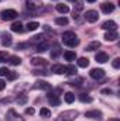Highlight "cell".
<instances>
[{"mask_svg": "<svg viewBox=\"0 0 120 121\" xmlns=\"http://www.w3.org/2000/svg\"><path fill=\"white\" fill-rule=\"evenodd\" d=\"M17 16H18L17 11H16V10H11V9H9V10H3V11L0 13V18L4 20V21H11V20H14Z\"/></svg>", "mask_w": 120, "mask_h": 121, "instance_id": "6da1fadb", "label": "cell"}, {"mask_svg": "<svg viewBox=\"0 0 120 121\" xmlns=\"http://www.w3.org/2000/svg\"><path fill=\"white\" fill-rule=\"evenodd\" d=\"M76 111H74V110H69V111H64V113H61L60 114V118L58 121H72L75 117H76Z\"/></svg>", "mask_w": 120, "mask_h": 121, "instance_id": "7a4b0ae2", "label": "cell"}, {"mask_svg": "<svg viewBox=\"0 0 120 121\" xmlns=\"http://www.w3.org/2000/svg\"><path fill=\"white\" fill-rule=\"evenodd\" d=\"M85 18H86V21H89V23H96V21L99 20V13H97L96 10H88V11L85 13Z\"/></svg>", "mask_w": 120, "mask_h": 121, "instance_id": "3957f363", "label": "cell"}, {"mask_svg": "<svg viewBox=\"0 0 120 121\" xmlns=\"http://www.w3.org/2000/svg\"><path fill=\"white\" fill-rule=\"evenodd\" d=\"M89 75H90V78L92 79H96V80H99V79H103L105 78V70L103 69H92L89 72Z\"/></svg>", "mask_w": 120, "mask_h": 121, "instance_id": "277c9868", "label": "cell"}, {"mask_svg": "<svg viewBox=\"0 0 120 121\" xmlns=\"http://www.w3.org/2000/svg\"><path fill=\"white\" fill-rule=\"evenodd\" d=\"M102 28H103V30H109V31H116L117 24H116L113 20H109V21H105V23L102 24Z\"/></svg>", "mask_w": 120, "mask_h": 121, "instance_id": "5b68a950", "label": "cell"}, {"mask_svg": "<svg viewBox=\"0 0 120 121\" xmlns=\"http://www.w3.org/2000/svg\"><path fill=\"white\" fill-rule=\"evenodd\" d=\"M35 83H37V85H35L34 87H37V89H41V90H51V85H50L48 82H45V80H37Z\"/></svg>", "mask_w": 120, "mask_h": 121, "instance_id": "8992f818", "label": "cell"}, {"mask_svg": "<svg viewBox=\"0 0 120 121\" xmlns=\"http://www.w3.org/2000/svg\"><path fill=\"white\" fill-rule=\"evenodd\" d=\"M100 9H102V11L103 13H106V14H109V13H112L113 10H115V4L113 3H103V4H100Z\"/></svg>", "mask_w": 120, "mask_h": 121, "instance_id": "52a82bcc", "label": "cell"}, {"mask_svg": "<svg viewBox=\"0 0 120 121\" xmlns=\"http://www.w3.org/2000/svg\"><path fill=\"white\" fill-rule=\"evenodd\" d=\"M106 41H109V42H113V41H116L117 38H119V35H117V32L116 31H109V32H106L105 34V37H103Z\"/></svg>", "mask_w": 120, "mask_h": 121, "instance_id": "ba28073f", "label": "cell"}, {"mask_svg": "<svg viewBox=\"0 0 120 121\" xmlns=\"http://www.w3.org/2000/svg\"><path fill=\"white\" fill-rule=\"evenodd\" d=\"M47 99H48V101L52 104V106H60V99H58V96L57 94H54V93H48L47 94Z\"/></svg>", "mask_w": 120, "mask_h": 121, "instance_id": "9c48e42d", "label": "cell"}, {"mask_svg": "<svg viewBox=\"0 0 120 121\" xmlns=\"http://www.w3.org/2000/svg\"><path fill=\"white\" fill-rule=\"evenodd\" d=\"M95 59L97 60V62H100V63H105V62L109 60V55L105 54V52H97L96 56H95Z\"/></svg>", "mask_w": 120, "mask_h": 121, "instance_id": "30bf717a", "label": "cell"}, {"mask_svg": "<svg viewBox=\"0 0 120 121\" xmlns=\"http://www.w3.org/2000/svg\"><path fill=\"white\" fill-rule=\"evenodd\" d=\"M64 44H65L66 47H76V45L79 44V38H78V37H74V38L65 39V41H64Z\"/></svg>", "mask_w": 120, "mask_h": 121, "instance_id": "8fae6325", "label": "cell"}, {"mask_svg": "<svg viewBox=\"0 0 120 121\" xmlns=\"http://www.w3.org/2000/svg\"><path fill=\"white\" fill-rule=\"evenodd\" d=\"M51 72H54L57 75H62V73H65V66L64 65H52Z\"/></svg>", "mask_w": 120, "mask_h": 121, "instance_id": "7c38bea8", "label": "cell"}, {"mask_svg": "<svg viewBox=\"0 0 120 121\" xmlns=\"http://www.w3.org/2000/svg\"><path fill=\"white\" fill-rule=\"evenodd\" d=\"M11 31H13V32H23V31H24V28H23V24H21L20 21L13 23V24H11Z\"/></svg>", "mask_w": 120, "mask_h": 121, "instance_id": "4fadbf2b", "label": "cell"}, {"mask_svg": "<svg viewBox=\"0 0 120 121\" xmlns=\"http://www.w3.org/2000/svg\"><path fill=\"white\" fill-rule=\"evenodd\" d=\"M100 116H102V113L97 111V110H92V111H86L85 113V117H88V118H99Z\"/></svg>", "mask_w": 120, "mask_h": 121, "instance_id": "5bb4252c", "label": "cell"}, {"mask_svg": "<svg viewBox=\"0 0 120 121\" xmlns=\"http://www.w3.org/2000/svg\"><path fill=\"white\" fill-rule=\"evenodd\" d=\"M64 58L66 60H69V62H72V60L76 59V54H75L74 51H65V52H64Z\"/></svg>", "mask_w": 120, "mask_h": 121, "instance_id": "9a60e30c", "label": "cell"}, {"mask_svg": "<svg viewBox=\"0 0 120 121\" xmlns=\"http://www.w3.org/2000/svg\"><path fill=\"white\" fill-rule=\"evenodd\" d=\"M57 10H58V13H61V14H66L69 11V7L66 4H64V3H60V4H57Z\"/></svg>", "mask_w": 120, "mask_h": 121, "instance_id": "2e32d148", "label": "cell"}, {"mask_svg": "<svg viewBox=\"0 0 120 121\" xmlns=\"http://www.w3.org/2000/svg\"><path fill=\"white\" fill-rule=\"evenodd\" d=\"M1 44H3V47H10L11 45V35L4 34L3 35V39H1Z\"/></svg>", "mask_w": 120, "mask_h": 121, "instance_id": "e0dca14e", "label": "cell"}, {"mask_svg": "<svg viewBox=\"0 0 120 121\" xmlns=\"http://www.w3.org/2000/svg\"><path fill=\"white\" fill-rule=\"evenodd\" d=\"M31 63H32L34 66H38V65H42V66H44V65L47 63V60L44 59V58H37V56H35V58L31 59Z\"/></svg>", "mask_w": 120, "mask_h": 121, "instance_id": "ac0fdd59", "label": "cell"}, {"mask_svg": "<svg viewBox=\"0 0 120 121\" xmlns=\"http://www.w3.org/2000/svg\"><path fill=\"white\" fill-rule=\"evenodd\" d=\"M97 48H100V42L99 41H93L86 47V51H96Z\"/></svg>", "mask_w": 120, "mask_h": 121, "instance_id": "d6986e66", "label": "cell"}, {"mask_svg": "<svg viewBox=\"0 0 120 121\" xmlns=\"http://www.w3.org/2000/svg\"><path fill=\"white\" fill-rule=\"evenodd\" d=\"M78 66L79 68H88L89 66V59L88 58H79L78 59Z\"/></svg>", "mask_w": 120, "mask_h": 121, "instance_id": "ffe728a7", "label": "cell"}, {"mask_svg": "<svg viewBox=\"0 0 120 121\" xmlns=\"http://www.w3.org/2000/svg\"><path fill=\"white\" fill-rule=\"evenodd\" d=\"M74 100H75V94H74L72 91H68V93H65V101H66L68 104L74 103Z\"/></svg>", "mask_w": 120, "mask_h": 121, "instance_id": "44dd1931", "label": "cell"}, {"mask_svg": "<svg viewBox=\"0 0 120 121\" xmlns=\"http://www.w3.org/2000/svg\"><path fill=\"white\" fill-rule=\"evenodd\" d=\"M38 27H40V24H38L37 21H30V23L27 24V30L28 31H35Z\"/></svg>", "mask_w": 120, "mask_h": 121, "instance_id": "7402d4cb", "label": "cell"}, {"mask_svg": "<svg viewBox=\"0 0 120 121\" xmlns=\"http://www.w3.org/2000/svg\"><path fill=\"white\" fill-rule=\"evenodd\" d=\"M74 37H76V34H75L74 31H66V32H64V34H62V41L69 39V38H74Z\"/></svg>", "mask_w": 120, "mask_h": 121, "instance_id": "603a6c76", "label": "cell"}, {"mask_svg": "<svg viewBox=\"0 0 120 121\" xmlns=\"http://www.w3.org/2000/svg\"><path fill=\"white\" fill-rule=\"evenodd\" d=\"M65 73H68V75H75V73H76V68H75L74 65L65 66Z\"/></svg>", "mask_w": 120, "mask_h": 121, "instance_id": "cb8c5ba5", "label": "cell"}, {"mask_svg": "<svg viewBox=\"0 0 120 121\" xmlns=\"http://www.w3.org/2000/svg\"><path fill=\"white\" fill-rule=\"evenodd\" d=\"M9 59H10V63H11V65H14V66H17V65H20V63H21V59H20L18 56H16V55L10 56Z\"/></svg>", "mask_w": 120, "mask_h": 121, "instance_id": "d4e9b609", "label": "cell"}, {"mask_svg": "<svg viewBox=\"0 0 120 121\" xmlns=\"http://www.w3.org/2000/svg\"><path fill=\"white\" fill-rule=\"evenodd\" d=\"M40 116H41V117H45V118H48V117L51 116V111H50L48 108H45V107H42V108L40 110Z\"/></svg>", "mask_w": 120, "mask_h": 121, "instance_id": "484cf974", "label": "cell"}, {"mask_svg": "<svg viewBox=\"0 0 120 121\" xmlns=\"http://www.w3.org/2000/svg\"><path fill=\"white\" fill-rule=\"evenodd\" d=\"M55 23L58 26H66L68 24V18L66 17H58V18H55Z\"/></svg>", "mask_w": 120, "mask_h": 121, "instance_id": "4316f807", "label": "cell"}, {"mask_svg": "<svg viewBox=\"0 0 120 121\" xmlns=\"http://www.w3.org/2000/svg\"><path fill=\"white\" fill-rule=\"evenodd\" d=\"M48 49V44L47 42H41L38 47H37V51L38 52H44V51H47Z\"/></svg>", "mask_w": 120, "mask_h": 121, "instance_id": "83f0119b", "label": "cell"}, {"mask_svg": "<svg viewBox=\"0 0 120 121\" xmlns=\"http://www.w3.org/2000/svg\"><path fill=\"white\" fill-rule=\"evenodd\" d=\"M79 99H81L82 101H88V103H90V101H92V97H89V96H88V94H85V93L79 94Z\"/></svg>", "mask_w": 120, "mask_h": 121, "instance_id": "f1b7e54d", "label": "cell"}, {"mask_svg": "<svg viewBox=\"0 0 120 121\" xmlns=\"http://www.w3.org/2000/svg\"><path fill=\"white\" fill-rule=\"evenodd\" d=\"M7 58H9L7 52H6V51H0V62H4V60H7Z\"/></svg>", "mask_w": 120, "mask_h": 121, "instance_id": "f546056e", "label": "cell"}, {"mask_svg": "<svg viewBox=\"0 0 120 121\" xmlns=\"http://www.w3.org/2000/svg\"><path fill=\"white\" fill-rule=\"evenodd\" d=\"M27 101V96H24V94H21L20 97H17V103H20V104H24Z\"/></svg>", "mask_w": 120, "mask_h": 121, "instance_id": "4dcf8cb0", "label": "cell"}, {"mask_svg": "<svg viewBox=\"0 0 120 121\" xmlns=\"http://www.w3.org/2000/svg\"><path fill=\"white\" fill-rule=\"evenodd\" d=\"M16 78H17V73H16V72H9V73H7V79H9V80H14Z\"/></svg>", "mask_w": 120, "mask_h": 121, "instance_id": "1f68e13d", "label": "cell"}, {"mask_svg": "<svg viewBox=\"0 0 120 121\" xmlns=\"http://www.w3.org/2000/svg\"><path fill=\"white\" fill-rule=\"evenodd\" d=\"M112 65H113V68H115V69H119V68H120V58H116V59L113 60V63H112Z\"/></svg>", "mask_w": 120, "mask_h": 121, "instance_id": "d6a6232c", "label": "cell"}, {"mask_svg": "<svg viewBox=\"0 0 120 121\" xmlns=\"http://www.w3.org/2000/svg\"><path fill=\"white\" fill-rule=\"evenodd\" d=\"M9 72H10V70H9L7 68H0V76H7Z\"/></svg>", "mask_w": 120, "mask_h": 121, "instance_id": "836d02e7", "label": "cell"}, {"mask_svg": "<svg viewBox=\"0 0 120 121\" xmlns=\"http://www.w3.org/2000/svg\"><path fill=\"white\" fill-rule=\"evenodd\" d=\"M26 114H34V108H32V107H27V108H26Z\"/></svg>", "mask_w": 120, "mask_h": 121, "instance_id": "e575fe53", "label": "cell"}, {"mask_svg": "<svg viewBox=\"0 0 120 121\" xmlns=\"http://www.w3.org/2000/svg\"><path fill=\"white\" fill-rule=\"evenodd\" d=\"M4 87H6V82L3 79H0V90H4Z\"/></svg>", "mask_w": 120, "mask_h": 121, "instance_id": "d590c367", "label": "cell"}, {"mask_svg": "<svg viewBox=\"0 0 120 121\" xmlns=\"http://www.w3.org/2000/svg\"><path fill=\"white\" fill-rule=\"evenodd\" d=\"M110 93H112L110 89H103V90H102V94H110Z\"/></svg>", "mask_w": 120, "mask_h": 121, "instance_id": "8d00e7d4", "label": "cell"}, {"mask_svg": "<svg viewBox=\"0 0 120 121\" xmlns=\"http://www.w3.org/2000/svg\"><path fill=\"white\" fill-rule=\"evenodd\" d=\"M86 1H89V3H93V1H96V0H86Z\"/></svg>", "mask_w": 120, "mask_h": 121, "instance_id": "74e56055", "label": "cell"}, {"mask_svg": "<svg viewBox=\"0 0 120 121\" xmlns=\"http://www.w3.org/2000/svg\"><path fill=\"white\" fill-rule=\"evenodd\" d=\"M72 1H75V0H72Z\"/></svg>", "mask_w": 120, "mask_h": 121, "instance_id": "f35d334b", "label": "cell"}]
</instances>
